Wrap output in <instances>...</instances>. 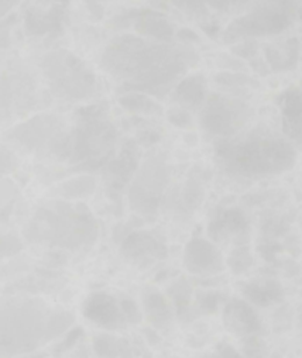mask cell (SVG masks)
I'll return each mask as SVG.
<instances>
[{
  "instance_id": "1",
  "label": "cell",
  "mask_w": 302,
  "mask_h": 358,
  "mask_svg": "<svg viewBox=\"0 0 302 358\" xmlns=\"http://www.w3.org/2000/svg\"><path fill=\"white\" fill-rule=\"evenodd\" d=\"M195 62L197 57L190 48L141 36L116 37L102 55V67L113 78L148 94L180 81Z\"/></svg>"
},
{
  "instance_id": "2",
  "label": "cell",
  "mask_w": 302,
  "mask_h": 358,
  "mask_svg": "<svg viewBox=\"0 0 302 358\" xmlns=\"http://www.w3.org/2000/svg\"><path fill=\"white\" fill-rule=\"evenodd\" d=\"M215 158L220 169L232 178L262 179L294 169L297 151L287 137L252 132L220 139L215 144Z\"/></svg>"
},
{
  "instance_id": "3",
  "label": "cell",
  "mask_w": 302,
  "mask_h": 358,
  "mask_svg": "<svg viewBox=\"0 0 302 358\" xmlns=\"http://www.w3.org/2000/svg\"><path fill=\"white\" fill-rule=\"evenodd\" d=\"M57 309L41 299H0V353L6 357L30 353L57 339L53 322Z\"/></svg>"
},
{
  "instance_id": "4",
  "label": "cell",
  "mask_w": 302,
  "mask_h": 358,
  "mask_svg": "<svg viewBox=\"0 0 302 358\" xmlns=\"http://www.w3.org/2000/svg\"><path fill=\"white\" fill-rule=\"evenodd\" d=\"M25 237L32 243L76 250L97 239V222L87 209L65 202H50L37 209L27 227Z\"/></svg>"
},
{
  "instance_id": "5",
  "label": "cell",
  "mask_w": 302,
  "mask_h": 358,
  "mask_svg": "<svg viewBox=\"0 0 302 358\" xmlns=\"http://www.w3.org/2000/svg\"><path fill=\"white\" fill-rule=\"evenodd\" d=\"M43 72L55 94L81 101L97 92V76L71 51H55L43 60Z\"/></svg>"
},
{
  "instance_id": "6",
  "label": "cell",
  "mask_w": 302,
  "mask_h": 358,
  "mask_svg": "<svg viewBox=\"0 0 302 358\" xmlns=\"http://www.w3.org/2000/svg\"><path fill=\"white\" fill-rule=\"evenodd\" d=\"M294 22V11L287 0H267L257 6L248 15L236 20L229 30L226 39H245V37L276 36L287 30Z\"/></svg>"
},
{
  "instance_id": "7",
  "label": "cell",
  "mask_w": 302,
  "mask_h": 358,
  "mask_svg": "<svg viewBox=\"0 0 302 358\" xmlns=\"http://www.w3.org/2000/svg\"><path fill=\"white\" fill-rule=\"evenodd\" d=\"M169 176V165L164 158L151 157L144 160L143 165L136 169V176L129 192V201L134 211L153 215L166 199Z\"/></svg>"
},
{
  "instance_id": "8",
  "label": "cell",
  "mask_w": 302,
  "mask_h": 358,
  "mask_svg": "<svg viewBox=\"0 0 302 358\" xmlns=\"http://www.w3.org/2000/svg\"><path fill=\"white\" fill-rule=\"evenodd\" d=\"M115 129L109 122L101 120L97 115L85 120L71 132L72 151L69 160L72 164H101L109 157L115 146Z\"/></svg>"
},
{
  "instance_id": "9",
  "label": "cell",
  "mask_w": 302,
  "mask_h": 358,
  "mask_svg": "<svg viewBox=\"0 0 302 358\" xmlns=\"http://www.w3.org/2000/svg\"><path fill=\"white\" fill-rule=\"evenodd\" d=\"M252 111L245 102L226 95H211L206 99L201 113V125L208 136L225 139L238 136L248 123Z\"/></svg>"
},
{
  "instance_id": "10",
  "label": "cell",
  "mask_w": 302,
  "mask_h": 358,
  "mask_svg": "<svg viewBox=\"0 0 302 358\" xmlns=\"http://www.w3.org/2000/svg\"><path fill=\"white\" fill-rule=\"evenodd\" d=\"M64 132V120L60 116L39 115L9 130L8 141H13L27 151H41L44 146L51 150L58 136Z\"/></svg>"
},
{
  "instance_id": "11",
  "label": "cell",
  "mask_w": 302,
  "mask_h": 358,
  "mask_svg": "<svg viewBox=\"0 0 302 358\" xmlns=\"http://www.w3.org/2000/svg\"><path fill=\"white\" fill-rule=\"evenodd\" d=\"M183 264L188 273L195 276H213V274L222 273L225 267L222 251L204 237H194L187 244Z\"/></svg>"
},
{
  "instance_id": "12",
  "label": "cell",
  "mask_w": 302,
  "mask_h": 358,
  "mask_svg": "<svg viewBox=\"0 0 302 358\" xmlns=\"http://www.w3.org/2000/svg\"><path fill=\"white\" fill-rule=\"evenodd\" d=\"M83 315L95 325L108 330L122 329L127 325L122 311V302L116 301L113 295L97 292L87 299L83 306Z\"/></svg>"
},
{
  "instance_id": "13",
  "label": "cell",
  "mask_w": 302,
  "mask_h": 358,
  "mask_svg": "<svg viewBox=\"0 0 302 358\" xmlns=\"http://www.w3.org/2000/svg\"><path fill=\"white\" fill-rule=\"evenodd\" d=\"M223 325L238 337H253L262 330V322L255 308L245 299H232L223 308Z\"/></svg>"
},
{
  "instance_id": "14",
  "label": "cell",
  "mask_w": 302,
  "mask_h": 358,
  "mask_svg": "<svg viewBox=\"0 0 302 358\" xmlns=\"http://www.w3.org/2000/svg\"><path fill=\"white\" fill-rule=\"evenodd\" d=\"M122 251L129 260L136 264H151V262L162 260L167 255L166 246L148 232L130 234L122 244Z\"/></svg>"
},
{
  "instance_id": "15",
  "label": "cell",
  "mask_w": 302,
  "mask_h": 358,
  "mask_svg": "<svg viewBox=\"0 0 302 358\" xmlns=\"http://www.w3.org/2000/svg\"><path fill=\"white\" fill-rule=\"evenodd\" d=\"M281 123L290 143L302 146V88H290L281 95Z\"/></svg>"
},
{
  "instance_id": "16",
  "label": "cell",
  "mask_w": 302,
  "mask_h": 358,
  "mask_svg": "<svg viewBox=\"0 0 302 358\" xmlns=\"http://www.w3.org/2000/svg\"><path fill=\"white\" fill-rule=\"evenodd\" d=\"M206 99H208V88H206V81L201 74L181 78V81H178V86L174 88V104L187 111H195V109L202 108Z\"/></svg>"
},
{
  "instance_id": "17",
  "label": "cell",
  "mask_w": 302,
  "mask_h": 358,
  "mask_svg": "<svg viewBox=\"0 0 302 358\" xmlns=\"http://www.w3.org/2000/svg\"><path fill=\"white\" fill-rule=\"evenodd\" d=\"M246 229H248V222L239 209H225L211 222L209 236L213 239L226 241L239 236V234H245Z\"/></svg>"
},
{
  "instance_id": "18",
  "label": "cell",
  "mask_w": 302,
  "mask_h": 358,
  "mask_svg": "<svg viewBox=\"0 0 302 358\" xmlns=\"http://www.w3.org/2000/svg\"><path fill=\"white\" fill-rule=\"evenodd\" d=\"M134 29L141 37L153 41H162V43H169L174 37V29L166 16L159 15V13H143L134 22Z\"/></svg>"
},
{
  "instance_id": "19",
  "label": "cell",
  "mask_w": 302,
  "mask_h": 358,
  "mask_svg": "<svg viewBox=\"0 0 302 358\" xmlns=\"http://www.w3.org/2000/svg\"><path fill=\"white\" fill-rule=\"evenodd\" d=\"M243 295H245V301L252 306L269 308L283 299V288L278 281L273 280L252 281L243 287Z\"/></svg>"
},
{
  "instance_id": "20",
  "label": "cell",
  "mask_w": 302,
  "mask_h": 358,
  "mask_svg": "<svg viewBox=\"0 0 302 358\" xmlns=\"http://www.w3.org/2000/svg\"><path fill=\"white\" fill-rule=\"evenodd\" d=\"M143 315L157 329L169 327L173 322V308L160 292H146L143 297Z\"/></svg>"
},
{
  "instance_id": "21",
  "label": "cell",
  "mask_w": 302,
  "mask_h": 358,
  "mask_svg": "<svg viewBox=\"0 0 302 358\" xmlns=\"http://www.w3.org/2000/svg\"><path fill=\"white\" fill-rule=\"evenodd\" d=\"M202 201V187L190 179L188 183H185L183 187L178 188L176 194L169 199V204L166 208H169L174 215L180 218V216H190L192 213L197 209V206Z\"/></svg>"
},
{
  "instance_id": "22",
  "label": "cell",
  "mask_w": 302,
  "mask_h": 358,
  "mask_svg": "<svg viewBox=\"0 0 302 358\" xmlns=\"http://www.w3.org/2000/svg\"><path fill=\"white\" fill-rule=\"evenodd\" d=\"M266 58L274 71L294 69L299 60V43L295 39H290L283 48L269 46L266 50Z\"/></svg>"
},
{
  "instance_id": "23",
  "label": "cell",
  "mask_w": 302,
  "mask_h": 358,
  "mask_svg": "<svg viewBox=\"0 0 302 358\" xmlns=\"http://www.w3.org/2000/svg\"><path fill=\"white\" fill-rule=\"evenodd\" d=\"M94 350L99 358H129L130 348L125 339L113 336V334H99L94 337Z\"/></svg>"
},
{
  "instance_id": "24",
  "label": "cell",
  "mask_w": 302,
  "mask_h": 358,
  "mask_svg": "<svg viewBox=\"0 0 302 358\" xmlns=\"http://www.w3.org/2000/svg\"><path fill=\"white\" fill-rule=\"evenodd\" d=\"M95 188H97V181L92 176H76L58 187V194L67 201H78V199L90 197Z\"/></svg>"
},
{
  "instance_id": "25",
  "label": "cell",
  "mask_w": 302,
  "mask_h": 358,
  "mask_svg": "<svg viewBox=\"0 0 302 358\" xmlns=\"http://www.w3.org/2000/svg\"><path fill=\"white\" fill-rule=\"evenodd\" d=\"M120 104L130 113H157V109H159L153 99L148 97L146 94H137V92L123 95L120 99Z\"/></svg>"
},
{
  "instance_id": "26",
  "label": "cell",
  "mask_w": 302,
  "mask_h": 358,
  "mask_svg": "<svg viewBox=\"0 0 302 358\" xmlns=\"http://www.w3.org/2000/svg\"><path fill=\"white\" fill-rule=\"evenodd\" d=\"M216 83H218V85L226 86V88H231V90L257 86L252 78H248V76L245 74H236V72H223V74H218L216 76Z\"/></svg>"
},
{
  "instance_id": "27",
  "label": "cell",
  "mask_w": 302,
  "mask_h": 358,
  "mask_svg": "<svg viewBox=\"0 0 302 358\" xmlns=\"http://www.w3.org/2000/svg\"><path fill=\"white\" fill-rule=\"evenodd\" d=\"M181 13L192 16V18H202L208 15V6L204 0H171Z\"/></svg>"
},
{
  "instance_id": "28",
  "label": "cell",
  "mask_w": 302,
  "mask_h": 358,
  "mask_svg": "<svg viewBox=\"0 0 302 358\" xmlns=\"http://www.w3.org/2000/svg\"><path fill=\"white\" fill-rule=\"evenodd\" d=\"M252 264L253 258L250 255L248 248H238V250L232 251L231 258H229V265H231L236 274H243L245 271H248Z\"/></svg>"
},
{
  "instance_id": "29",
  "label": "cell",
  "mask_w": 302,
  "mask_h": 358,
  "mask_svg": "<svg viewBox=\"0 0 302 358\" xmlns=\"http://www.w3.org/2000/svg\"><path fill=\"white\" fill-rule=\"evenodd\" d=\"M167 118L178 129H190L192 123H194V118H192V111H187L183 108H173L169 113H167Z\"/></svg>"
},
{
  "instance_id": "30",
  "label": "cell",
  "mask_w": 302,
  "mask_h": 358,
  "mask_svg": "<svg viewBox=\"0 0 302 358\" xmlns=\"http://www.w3.org/2000/svg\"><path fill=\"white\" fill-rule=\"evenodd\" d=\"M120 302H122V311H123V316H125L127 323L141 322V318H143V311H141L139 306H137L132 299L123 297Z\"/></svg>"
},
{
  "instance_id": "31",
  "label": "cell",
  "mask_w": 302,
  "mask_h": 358,
  "mask_svg": "<svg viewBox=\"0 0 302 358\" xmlns=\"http://www.w3.org/2000/svg\"><path fill=\"white\" fill-rule=\"evenodd\" d=\"M22 250V243L16 237L11 236H0V258L11 257Z\"/></svg>"
},
{
  "instance_id": "32",
  "label": "cell",
  "mask_w": 302,
  "mask_h": 358,
  "mask_svg": "<svg viewBox=\"0 0 302 358\" xmlns=\"http://www.w3.org/2000/svg\"><path fill=\"white\" fill-rule=\"evenodd\" d=\"M18 165V158L9 148L0 146V172H13Z\"/></svg>"
},
{
  "instance_id": "33",
  "label": "cell",
  "mask_w": 302,
  "mask_h": 358,
  "mask_svg": "<svg viewBox=\"0 0 302 358\" xmlns=\"http://www.w3.org/2000/svg\"><path fill=\"white\" fill-rule=\"evenodd\" d=\"M206 6L211 9H216V11H232V9L239 8L246 2V0H204Z\"/></svg>"
},
{
  "instance_id": "34",
  "label": "cell",
  "mask_w": 302,
  "mask_h": 358,
  "mask_svg": "<svg viewBox=\"0 0 302 358\" xmlns=\"http://www.w3.org/2000/svg\"><path fill=\"white\" fill-rule=\"evenodd\" d=\"M208 358H243V357L236 351V348L231 346V344H218L216 350L213 351Z\"/></svg>"
},
{
  "instance_id": "35",
  "label": "cell",
  "mask_w": 302,
  "mask_h": 358,
  "mask_svg": "<svg viewBox=\"0 0 302 358\" xmlns=\"http://www.w3.org/2000/svg\"><path fill=\"white\" fill-rule=\"evenodd\" d=\"M199 304H201L206 311H209V313L216 311V308H218V295L209 294L208 292V294H204L199 297Z\"/></svg>"
},
{
  "instance_id": "36",
  "label": "cell",
  "mask_w": 302,
  "mask_h": 358,
  "mask_svg": "<svg viewBox=\"0 0 302 358\" xmlns=\"http://www.w3.org/2000/svg\"><path fill=\"white\" fill-rule=\"evenodd\" d=\"M81 334H83V330H80V329H76V330H72V332H69L67 337H65V339H64V343H62L60 346H58V351L69 350V348H71L72 344L76 343V339H78V337H80Z\"/></svg>"
},
{
  "instance_id": "37",
  "label": "cell",
  "mask_w": 302,
  "mask_h": 358,
  "mask_svg": "<svg viewBox=\"0 0 302 358\" xmlns=\"http://www.w3.org/2000/svg\"><path fill=\"white\" fill-rule=\"evenodd\" d=\"M22 0H0V20L13 11Z\"/></svg>"
},
{
  "instance_id": "38",
  "label": "cell",
  "mask_w": 302,
  "mask_h": 358,
  "mask_svg": "<svg viewBox=\"0 0 302 358\" xmlns=\"http://www.w3.org/2000/svg\"><path fill=\"white\" fill-rule=\"evenodd\" d=\"M94 2H111V0H94Z\"/></svg>"
}]
</instances>
